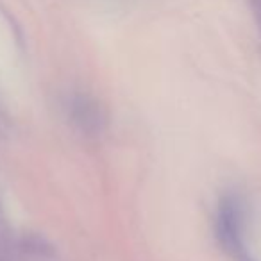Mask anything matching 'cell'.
Instances as JSON below:
<instances>
[{"label":"cell","instance_id":"6da1fadb","mask_svg":"<svg viewBox=\"0 0 261 261\" xmlns=\"http://www.w3.org/2000/svg\"><path fill=\"white\" fill-rule=\"evenodd\" d=\"M70 118L88 136H97L108 125V113L104 106L91 97H73L70 100Z\"/></svg>","mask_w":261,"mask_h":261},{"label":"cell","instance_id":"7a4b0ae2","mask_svg":"<svg viewBox=\"0 0 261 261\" xmlns=\"http://www.w3.org/2000/svg\"><path fill=\"white\" fill-rule=\"evenodd\" d=\"M217 232L220 242L229 250H236L240 247V211L238 204L232 199H225L220 204L217 218Z\"/></svg>","mask_w":261,"mask_h":261}]
</instances>
